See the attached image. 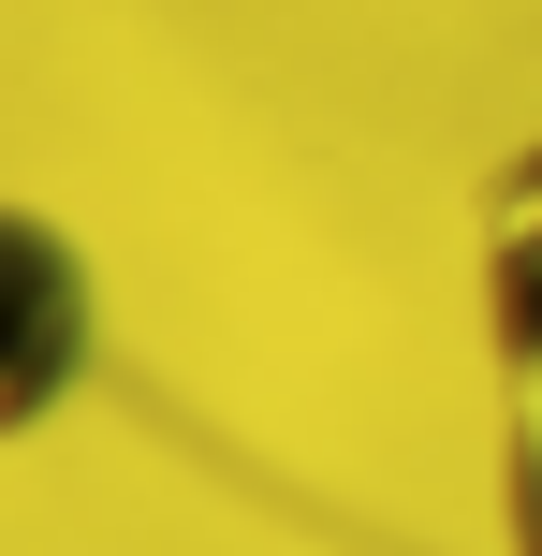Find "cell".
Listing matches in <instances>:
<instances>
[{
    "mask_svg": "<svg viewBox=\"0 0 542 556\" xmlns=\"http://www.w3.org/2000/svg\"><path fill=\"white\" fill-rule=\"evenodd\" d=\"M88 381H103V264L74 250V220L0 191V454H29Z\"/></svg>",
    "mask_w": 542,
    "mask_h": 556,
    "instance_id": "7a4b0ae2",
    "label": "cell"
},
{
    "mask_svg": "<svg viewBox=\"0 0 542 556\" xmlns=\"http://www.w3.org/2000/svg\"><path fill=\"white\" fill-rule=\"evenodd\" d=\"M469 352H484V528L542 556V132H514L469 191Z\"/></svg>",
    "mask_w": 542,
    "mask_h": 556,
    "instance_id": "6da1fadb",
    "label": "cell"
}]
</instances>
